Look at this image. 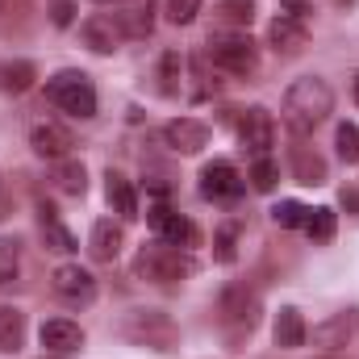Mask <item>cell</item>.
<instances>
[{"label":"cell","mask_w":359,"mask_h":359,"mask_svg":"<svg viewBox=\"0 0 359 359\" xmlns=\"http://www.w3.org/2000/svg\"><path fill=\"white\" fill-rule=\"evenodd\" d=\"M284 126L292 134H313L330 113H334V88L322 76H301L292 88L284 92Z\"/></svg>","instance_id":"1"},{"label":"cell","mask_w":359,"mask_h":359,"mask_svg":"<svg viewBox=\"0 0 359 359\" xmlns=\"http://www.w3.org/2000/svg\"><path fill=\"white\" fill-rule=\"evenodd\" d=\"M121 330H126V339H134L138 347H151V351H176L180 343V326L163 309H130Z\"/></svg>","instance_id":"2"},{"label":"cell","mask_w":359,"mask_h":359,"mask_svg":"<svg viewBox=\"0 0 359 359\" xmlns=\"http://www.w3.org/2000/svg\"><path fill=\"white\" fill-rule=\"evenodd\" d=\"M213 67H222L226 76H251L259 67V46L247 38V34H209V50Z\"/></svg>","instance_id":"3"},{"label":"cell","mask_w":359,"mask_h":359,"mask_svg":"<svg viewBox=\"0 0 359 359\" xmlns=\"http://www.w3.org/2000/svg\"><path fill=\"white\" fill-rule=\"evenodd\" d=\"M138 276H147L151 284H180L192 276V259L184 255V247L172 243H155V247H142L138 251Z\"/></svg>","instance_id":"4"},{"label":"cell","mask_w":359,"mask_h":359,"mask_svg":"<svg viewBox=\"0 0 359 359\" xmlns=\"http://www.w3.org/2000/svg\"><path fill=\"white\" fill-rule=\"evenodd\" d=\"M46 96L63 109V113H72V117H96V88H92V80L84 72H59V76H50L46 80Z\"/></svg>","instance_id":"5"},{"label":"cell","mask_w":359,"mask_h":359,"mask_svg":"<svg viewBox=\"0 0 359 359\" xmlns=\"http://www.w3.org/2000/svg\"><path fill=\"white\" fill-rule=\"evenodd\" d=\"M238 142H243V151H251L255 159H264L268 155V147L276 142V121H271L268 109H247L243 117H238Z\"/></svg>","instance_id":"6"},{"label":"cell","mask_w":359,"mask_h":359,"mask_svg":"<svg viewBox=\"0 0 359 359\" xmlns=\"http://www.w3.org/2000/svg\"><path fill=\"white\" fill-rule=\"evenodd\" d=\"M359 330V309H339V313H330L326 322H318L313 330H309V339H313V347H322V351H339V347H347L351 339H355Z\"/></svg>","instance_id":"7"},{"label":"cell","mask_w":359,"mask_h":359,"mask_svg":"<svg viewBox=\"0 0 359 359\" xmlns=\"http://www.w3.org/2000/svg\"><path fill=\"white\" fill-rule=\"evenodd\" d=\"M147 222H151V230L159 234V243H172V247H196V226L176 213V209H168V205H155L151 213H147Z\"/></svg>","instance_id":"8"},{"label":"cell","mask_w":359,"mask_h":359,"mask_svg":"<svg viewBox=\"0 0 359 359\" xmlns=\"http://www.w3.org/2000/svg\"><path fill=\"white\" fill-rule=\"evenodd\" d=\"M50 284H55V292H59L63 301H72V305H92V301H96V276H92L88 268H80V264L55 268Z\"/></svg>","instance_id":"9"},{"label":"cell","mask_w":359,"mask_h":359,"mask_svg":"<svg viewBox=\"0 0 359 359\" xmlns=\"http://www.w3.org/2000/svg\"><path fill=\"white\" fill-rule=\"evenodd\" d=\"M243 188H247V180L238 176V168L226 163V159H217V163H209V168L201 172V192H205L209 201H238Z\"/></svg>","instance_id":"10"},{"label":"cell","mask_w":359,"mask_h":359,"mask_svg":"<svg viewBox=\"0 0 359 359\" xmlns=\"http://www.w3.org/2000/svg\"><path fill=\"white\" fill-rule=\"evenodd\" d=\"M29 147H34V155H42V159H67L72 155V147H76V138H72V130L67 126H59V121H38L34 130H29Z\"/></svg>","instance_id":"11"},{"label":"cell","mask_w":359,"mask_h":359,"mask_svg":"<svg viewBox=\"0 0 359 359\" xmlns=\"http://www.w3.org/2000/svg\"><path fill=\"white\" fill-rule=\"evenodd\" d=\"M80 38H84V46H88L92 55H113L126 34H121V25H117L113 13H92L88 21L80 25Z\"/></svg>","instance_id":"12"},{"label":"cell","mask_w":359,"mask_h":359,"mask_svg":"<svg viewBox=\"0 0 359 359\" xmlns=\"http://www.w3.org/2000/svg\"><path fill=\"white\" fill-rule=\"evenodd\" d=\"M222 318H226L230 326L251 330V326L259 322V297H255L247 284H230V288L222 292Z\"/></svg>","instance_id":"13"},{"label":"cell","mask_w":359,"mask_h":359,"mask_svg":"<svg viewBox=\"0 0 359 359\" xmlns=\"http://www.w3.org/2000/svg\"><path fill=\"white\" fill-rule=\"evenodd\" d=\"M38 343H42V351H50V355H72V351L84 347V330H80L72 318H50V322H42Z\"/></svg>","instance_id":"14"},{"label":"cell","mask_w":359,"mask_h":359,"mask_svg":"<svg viewBox=\"0 0 359 359\" xmlns=\"http://www.w3.org/2000/svg\"><path fill=\"white\" fill-rule=\"evenodd\" d=\"M163 142L180 155H196V151L209 147V126L196 121V117H176V121L163 126Z\"/></svg>","instance_id":"15"},{"label":"cell","mask_w":359,"mask_h":359,"mask_svg":"<svg viewBox=\"0 0 359 359\" xmlns=\"http://www.w3.org/2000/svg\"><path fill=\"white\" fill-rule=\"evenodd\" d=\"M268 42L280 50V55H301V50L309 46V29H305V21L280 13V17L268 25Z\"/></svg>","instance_id":"16"},{"label":"cell","mask_w":359,"mask_h":359,"mask_svg":"<svg viewBox=\"0 0 359 359\" xmlns=\"http://www.w3.org/2000/svg\"><path fill=\"white\" fill-rule=\"evenodd\" d=\"M121 243H126V234H121V226L113 217H100L88 234V251H92L96 264H113L121 255Z\"/></svg>","instance_id":"17"},{"label":"cell","mask_w":359,"mask_h":359,"mask_svg":"<svg viewBox=\"0 0 359 359\" xmlns=\"http://www.w3.org/2000/svg\"><path fill=\"white\" fill-rule=\"evenodd\" d=\"M271 339H276V347L280 351H297V347H305V339H309V326H305V318H301V309H280L276 313V326H271Z\"/></svg>","instance_id":"18"},{"label":"cell","mask_w":359,"mask_h":359,"mask_svg":"<svg viewBox=\"0 0 359 359\" xmlns=\"http://www.w3.org/2000/svg\"><path fill=\"white\" fill-rule=\"evenodd\" d=\"M126 38H147L155 29V0H126L121 13H113Z\"/></svg>","instance_id":"19"},{"label":"cell","mask_w":359,"mask_h":359,"mask_svg":"<svg viewBox=\"0 0 359 359\" xmlns=\"http://www.w3.org/2000/svg\"><path fill=\"white\" fill-rule=\"evenodd\" d=\"M104 196H109V205H113V213L117 217H138V196H134V184L121 176V172H109L104 176Z\"/></svg>","instance_id":"20"},{"label":"cell","mask_w":359,"mask_h":359,"mask_svg":"<svg viewBox=\"0 0 359 359\" xmlns=\"http://www.w3.org/2000/svg\"><path fill=\"white\" fill-rule=\"evenodd\" d=\"M38 222H42V238H46V251H59V255H67V251H76V234L55 217V209L50 205H42L38 209Z\"/></svg>","instance_id":"21"},{"label":"cell","mask_w":359,"mask_h":359,"mask_svg":"<svg viewBox=\"0 0 359 359\" xmlns=\"http://www.w3.org/2000/svg\"><path fill=\"white\" fill-rule=\"evenodd\" d=\"M21 343H25V313L13 309V305H4L0 309V351L4 355H17Z\"/></svg>","instance_id":"22"},{"label":"cell","mask_w":359,"mask_h":359,"mask_svg":"<svg viewBox=\"0 0 359 359\" xmlns=\"http://www.w3.org/2000/svg\"><path fill=\"white\" fill-rule=\"evenodd\" d=\"M50 180H55V188L67 192V196H84V188H88V172H84V163L72 159V155L55 163V176Z\"/></svg>","instance_id":"23"},{"label":"cell","mask_w":359,"mask_h":359,"mask_svg":"<svg viewBox=\"0 0 359 359\" xmlns=\"http://www.w3.org/2000/svg\"><path fill=\"white\" fill-rule=\"evenodd\" d=\"M292 180H297V184H326V163H322V155H313L309 147H297V151H292Z\"/></svg>","instance_id":"24"},{"label":"cell","mask_w":359,"mask_h":359,"mask_svg":"<svg viewBox=\"0 0 359 359\" xmlns=\"http://www.w3.org/2000/svg\"><path fill=\"white\" fill-rule=\"evenodd\" d=\"M34 80H38V72H34V63H25V59H13V63L0 67V88L4 92H29Z\"/></svg>","instance_id":"25"},{"label":"cell","mask_w":359,"mask_h":359,"mask_svg":"<svg viewBox=\"0 0 359 359\" xmlns=\"http://www.w3.org/2000/svg\"><path fill=\"white\" fill-rule=\"evenodd\" d=\"M334 226H339V217H334V209H309L305 213V234L313 238V243H330L334 238Z\"/></svg>","instance_id":"26"},{"label":"cell","mask_w":359,"mask_h":359,"mask_svg":"<svg viewBox=\"0 0 359 359\" xmlns=\"http://www.w3.org/2000/svg\"><path fill=\"white\" fill-rule=\"evenodd\" d=\"M217 17L226 25H234V29H247L255 21V0H222L217 4Z\"/></svg>","instance_id":"27"},{"label":"cell","mask_w":359,"mask_h":359,"mask_svg":"<svg viewBox=\"0 0 359 359\" xmlns=\"http://www.w3.org/2000/svg\"><path fill=\"white\" fill-rule=\"evenodd\" d=\"M305 205L301 201H280L276 209H271V222L280 226V230H297V226H305Z\"/></svg>","instance_id":"28"},{"label":"cell","mask_w":359,"mask_h":359,"mask_svg":"<svg viewBox=\"0 0 359 359\" xmlns=\"http://www.w3.org/2000/svg\"><path fill=\"white\" fill-rule=\"evenodd\" d=\"M180 76H184V63H180V50H168L163 59H159V88L168 92V96H176L180 92Z\"/></svg>","instance_id":"29"},{"label":"cell","mask_w":359,"mask_h":359,"mask_svg":"<svg viewBox=\"0 0 359 359\" xmlns=\"http://www.w3.org/2000/svg\"><path fill=\"white\" fill-rule=\"evenodd\" d=\"M334 142H339V159H343V163H359V126L343 121Z\"/></svg>","instance_id":"30"},{"label":"cell","mask_w":359,"mask_h":359,"mask_svg":"<svg viewBox=\"0 0 359 359\" xmlns=\"http://www.w3.org/2000/svg\"><path fill=\"white\" fill-rule=\"evenodd\" d=\"M163 13H168V21H172V25H192V21H196V13H201V0H168V4H163Z\"/></svg>","instance_id":"31"},{"label":"cell","mask_w":359,"mask_h":359,"mask_svg":"<svg viewBox=\"0 0 359 359\" xmlns=\"http://www.w3.org/2000/svg\"><path fill=\"white\" fill-rule=\"evenodd\" d=\"M276 180H280V168L271 163L268 155H264V159H255V168H251V184H255V192H271V188H276Z\"/></svg>","instance_id":"32"},{"label":"cell","mask_w":359,"mask_h":359,"mask_svg":"<svg viewBox=\"0 0 359 359\" xmlns=\"http://www.w3.org/2000/svg\"><path fill=\"white\" fill-rule=\"evenodd\" d=\"M213 247H217V259H222V264H234V255H238V251H234V247H238V230H234V226H222V230L213 234Z\"/></svg>","instance_id":"33"},{"label":"cell","mask_w":359,"mask_h":359,"mask_svg":"<svg viewBox=\"0 0 359 359\" xmlns=\"http://www.w3.org/2000/svg\"><path fill=\"white\" fill-rule=\"evenodd\" d=\"M17 276V243L0 238V280H13Z\"/></svg>","instance_id":"34"},{"label":"cell","mask_w":359,"mask_h":359,"mask_svg":"<svg viewBox=\"0 0 359 359\" xmlns=\"http://www.w3.org/2000/svg\"><path fill=\"white\" fill-rule=\"evenodd\" d=\"M50 21H55L59 29H67V25L76 21V0H55V4H50Z\"/></svg>","instance_id":"35"},{"label":"cell","mask_w":359,"mask_h":359,"mask_svg":"<svg viewBox=\"0 0 359 359\" xmlns=\"http://www.w3.org/2000/svg\"><path fill=\"white\" fill-rule=\"evenodd\" d=\"M280 8H284L288 17H297V21H305V17L313 13V4H309V0H280Z\"/></svg>","instance_id":"36"},{"label":"cell","mask_w":359,"mask_h":359,"mask_svg":"<svg viewBox=\"0 0 359 359\" xmlns=\"http://www.w3.org/2000/svg\"><path fill=\"white\" fill-rule=\"evenodd\" d=\"M343 209H347V213H359V192H347V188H343Z\"/></svg>","instance_id":"37"},{"label":"cell","mask_w":359,"mask_h":359,"mask_svg":"<svg viewBox=\"0 0 359 359\" xmlns=\"http://www.w3.org/2000/svg\"><path fill=\"white\" fill-rule=\"evenodd\" d=\"M351 92H355V104H359V76H355V84H351Z\"/></svg>","instance_id":"38"},{"label":"cell","mask_w":359,"mask_h":359,"mask_svg":"<svg viewBox=\"0 0 359 359\" xmlns=\"http://www.w3.org/2000/svg\"><path fill=\"white\" fill-rule=\"evenodd\" d=\"M96 4H113V0H96Z\"/></svg>","instance_id":"39"},{"label":"cell","mask_w":359,"mask_h":359,"mask_svg":"<svg viewBox=\"0 0 359 359\" xmlns=\"http://www.w3.org/2000/svg\"><path fill=\"white\" fill-rule=\"evenodd\" d=\"M0 8H4V0H0Z\"/></svg>","instance_id":"40"}]
</instances>
